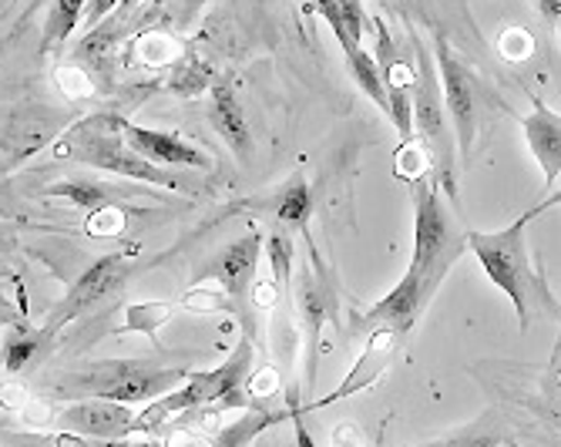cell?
<instances>
[{
  "mask_svg": "<svg viewBox=\"0 0 561 447\" xmlns=\"http://www.w3.org/2000/svg\"><path fill=\"white\" fill-rule=\"evenodd\" d=\"M266 263L273 270V283L293 296V239L283 229H273L266 239Z\"/></svg>",
  "mask_w": 561,
  "mask_h": 447,
  "instance_id": "24",
  "label": "cell"
},
{
  "mask_svg": "<svg viewBox=\"0 0 561 447\" xmlns=\"http://www.w3.org/2000/svg\"><path fill=\"white\" fill-rule=\"evenodd\" d=\"M169 447H213V437H198V434L185 431V434H175L169 440Z\"/></svg>",
  "mask_w": 561,
  "mask_h": 447,
  "instance_id": "36",
  "label": "cell"
},
{
  "mask_svg": "<svg viewBox=\"0 0 561 447\" xmlns=\"http://www.w3.org/2000/svg\"><path fill=\"white\" fill-rule=\"evenodd\" d=\"M188 380L182 367H159L145 360H98L78 370H65L50 383V397L58 401H84V397H101V401L118 404H151L159 397L172 393Z\"/></svg>",
  "mask_w": 561,
  "mask_h": 447,
  "instance_id": "2",
  "label": "cell"
},
{
  "mask_svg": "<svg viewBox=\"0 0 561 447\" xmlns=\"http://www.w3.org/2000/svg\"><path fill=\"white\" fill-rule=\"evenodd\" d=\"M141 4V0H122V8H118V14H125V18H131V11Z\"/></svg>",
  "mask_w": 561,
  "mask_h": 447,
  "instance_id": "40",
  "label": "cell"
},
{
  "mask_svg": "<svg viewBox=\"0 0 561 447\" xmlns=\"http://www.w3.org/2000/svg\"><path fill=\"white\" fill-rule=\"evenodd\" d=\"M182 58V47L169 34H145L135 44V61L145 68H172Z\"/></svg>",
  "mask_w": 561,
  "mask_h": 447,
  "instance_id": "25",
  "label": "cell"
},
{
  "mask_svg": "<svg viewBox=\"0 0 561 447\" xmlns=\"http://www.w3.org/2000/svg\"><path fill=\"white\" fill-rule=\"evenodd\" d=\"M50 330H14L4 336V370L8 374H18L24 370L41 351H44V343H47Z\"/></svg>",
  "mask_w": 561,
  "mask_h": 447,
  "instance_id": "21",
  "label": "cell"
},
{
  "mask_svg": "<svg viewBox=\"0 0 561 447\" xmlns=\"http://www.w3.org/2000/svg\"><path fill=\"white\" fill-rule=\"evenodd\" d=\"M497 51H501V58L522 65V61H528L535 55V37L525 27H507L497 37Z\"/></svg>",
  "mask_w": 561,
  "mask_h": 447,
  "instance_id": "30",
  "label": "cell"
},
{
  "mask_svg": "<svg viewBox=\"0 0 561 447\" xmlns=\"http://www.w3.org/2000/svg\"><path fill=\"white\" fill-rule=\"evenodd\" d=\"M131 260H135V253L131 256L128 253H112L105 260H98L94 266H88V273L68 289V296L61 300V307L55 313V323H50V326H65V323L98 310L101 303H108L112 296L128 283Z\"/></svg>",
  "mask_w": 561,
  "mask_h": 447,
  "instance_id": "9",
  "label": "cell"
},
{
  "mask_svg": "<svg viewBox=\"0 0 561 447\" xmlns=\"http://www.w3.org/2000/svg\"><path fill=\"white\" fill-rule=\"evenodd\" d=\"M202 8H206V0H182V21L188 24Z\"/></svg>",
  "mask_w": 561,
  "mask_h": 447,
  "instance_id": "39",
  "label": "cell"
},
{
  "mask_svg": "<svg viewBox=\"0 0 561 447\" xmlns=\"http://www.w3.org/2000/svg\"><path fill=\"white\" fill-rule=\"evenodd\" d=\"M47 195L65 198V203L81 206V209H91V213L112 203V198H108V188L101 185V182H91V179H65V182H58V185H47Z\"/></svg>",
  "mask_w": 561,
  "mask_h": 447,
  "instance_id": "23",
  "label": "cell"
},
{
  "mask_svg": "<svg viewBox=\"0 0 561 447\" xmlns=\"http://www.w3.org/2000/svg\"><path fill=\"white\" fill-rule=\"evenodd\" d=\"M330 447H367V444H364L360 434H356L353 424H336L333 434H330Z\"/></svg>",
  "mask_w": 561,
  "mask_h": 447,
  "instance_id": "35",
  "label": "cell"
},
{
  "mask_svg": "<svg viewBox=\"0 0 561 447\" xmlns=\"http://www.w3.org/2000/svg\"><path fill=\"white\" fill-rule=\"evenodd\" d=\"M122 135L125 141L135 148L138 156H145L148 162H156L162 169H198V172H213L216 169V159L202 152L198 145L172 135V131H159V128H141V125H131L122 118Z\"/></svg>",
  "mask_w": 561,
  "mask_h": 447,
  "instance_id": "12",
  "label": "cell"
},
{
  "mask_svg": "<svg viewBox=\"0 0 561 447\" xmlns=\"http://www.w3.org/2000/svg\"><path fill=\"white\" fill-rule=\"evenodd\" d=\"M125 14H112L108 21H101L94 31H88L78 41V51L75 61L84 65L98 84H112L115 74V58H118V47H122V31H125Z\"/></svg>",
  "mask_w": 561,
  "mask_h": 447,
  "instance_id": "17",
  "label": "cell"
},
{
  "mask_svg": "<svg viewBox=\"0 0 561 447\" xmlns=\"http://www.w3.org/2000/svg\"><path fill=\"white\" fill-rule=\"evenodd\" d=\"M558 34H561V27H558Z\"/></svg>",
  "mask_w": 561,
  "mask_h": 447,
  "instance_id": "42",
  "label": "cell"
},
{
  "mask_svg": "<svg viewBox=\"0 0 561 447\" xmlns=\"http://www.w3.org/2000/svg\"><path fill=\"white\" fill-rule=\"evenodd\" d=\"M525 138L535 162L545 172V188L551 192L561 179V112L548 108L545 102H535L525 118Z\"/></svg>",
  "mask_w": 561,
  "mask_h": 447,
  "instance_id": "15",
  "label": "cell"
},
{
  "mask_svg": "<svg viewBox=\"0 0 561 447\" xmlns=\"http://www.w3.org/2000/svg\"><path fill=\"white\" fill-rule=\"evenodd\" d=\"M55 447H169V440H162L159 434L151 437H118V440H101V437H81V434H68L58 431L55 434Z\"/></svg>",
  "mask_w": 561,
  "mask_h": 447,
  "instance_id": "28",
  "label": "cell"
},
{
  "mask_svg": "<svg viewBox=\"0 0 561 447\" xmlns=\"http://www.w3.org/2000/svg\"><path fill=\"white\" fill-rule=\"evenodd\" d=\"M340 21L346 27V37L364 44V27H367V14L360 0H340Z\"/></svg>",
  "mask_w": 561,
  "mask_h": 447,
  "instance_id": "31",
  "label": "cell"
},
{
  "mask_svg": "<svg viewBox=\"0 0 561 447\" xmlns=\"http://www.w3.org/2000/svg\"><path fill=\"white\" fill-rule=\"evenodd\" d=\"M468 253V232L461 236L454 229L444 198L440 182L434 175L414 182V256L411 273H417L434 296L447 270Z\"/></svg>",
  "mask_w": 561,
  "mask_h": 447,
  "instance_id": "4",
  "label": "cell"
},
{
  "mask_svg": "<svg viewBox=\"0 0 561 447\" xmlns=\"http://www.w3.org/2000/svg\"><path fill=\"white\" fill-rule=\"evenodd\" d=\"M118 8H122V0H88V14H84V34L88 31H94L101 21H108L112 14H118Z\"/></svg>",
  "mask_w": 561,
  "mask_h": 447,
  "instance_id": "33",
  "label": "cell"
},
{
  "mask_svg": "<svg viewBox=\"0 0 561 447\" xmlns=\"http://www.w3.org/2000/svg\"><path fill=\"white\" fill-rule=\"evenodd\" d=\"M55 81H58V88H61L68 98H75V102H84V98H91V94L98 91L94 74H91L84 65H78V61L58 65V68H55Z\"/></svg>",
  "mask_w": 561,
  "mask_h": 447,
  "instance_id": "26",
  "label": "cell"
},
{
  "mask_svg": "<svg viewBox=\"0 0 561 447\" xmlns=\"http://www.w3.org/2000/svg\"><path fill=\"white\" fill-rule=\"evenodd\" d=\"M434 61L440 74V91H444V105L457 135V148H461V159L471 156L474 135L481 125V102H478V81L465 68V61L450 51V44L437 34L434 37Z\"/></svg>",
  "mask_w": 561,
  "mask_h": 447,
  "instance_id": "7",
  "label": "cell"
},
{
  "mask_svg": "<svg viewBox=\"0 0 561 447\" xmlns=\"http://www.w3.org/2000/svg\"><path fill=\"white\" fill-rule=\"evenodd\" d=\"M397 343H400V333H393V330H377V333H370V336H367V346H364V354H360V360H356V367L343 377V383H340L330 397H323V401L310 404L306 411H317V408L336 404V401H343V397H353V393H360L364 387H370V383L387 370V364H390V357H393V351H397Z\"/></svg>",
  "mask_w": 561,
  "mask_h": 447,
  "instance_id": "14",
  "label": "cell"
},
{
  "mask_svg": "<svg viewBox=\"0 0 561 447\" xmlns=\"http://www.w3.org/2000/svg\"><path fill=\"white\" fill-rule=\"evenodd\" d=\"M58 159H75L81 165H91L98 172H112L122 179H135L145 185H162V188H188L185 179L175 172L148 162L138 156L135 148L122 135V118L118 115H91L88 122L75 125L65 141L55 145Z\"/></svg>",
  "mask_w": 561,
  "mask_h": 447,
  "instance_id": "3",
  "label": "cell"
},
{
  "mask_svg": "<svg viewBox=\"0 0 561 447\" xmlns=\"http://www.w3.org/2000/svg\"><path fill=\"white\" fill-rule=\"evenodd\" d=\"M296 300H299V317H302V326H306V343H310V351H306V354H310V360H306V380L313 383L320 336H323V326L330 323V317L336 310V300H333L327 279H317V273L310 266H302V273H299Z\"/></svg>",
  "mask_w": 561,
  "mask_h": 447,
  "instance_id": "13",
  "label": "cell"
},
{
  "mask_svg": "<svg viewBox=\"0 0 561 447\" xmlns=\"http://www.w3.org/2000/svg\"><path fill=\"white\" fill-rule=\"evenodd\" d=\"M279 390V370L276 367H263L256 377L245 380V393L249 401H266V397H273Z\"/></svg>",
  "mask_w": 561,
  "mask_h": 447,
  "instance_id": "32",
  "label": "cell"
},
{
  "mask_svg": "<svg viewBox=\"0 0 561 447\" xmlns=\"http://www.w3.org/2000/svg\"><path fill=\"white\" fill-rule=\"evenodd\" d=\"M260 256H263V236L249 232V236L222 245V250L195 273V286L216 289L219 303H226V310H232L245 320V333H252L245 310L252 307V286H256Z\"/></svg>",
  "mask_w": 561,
  "mask_h": 447,
  "instance_id": "6",
  "label": "cell"
},
{
  "mask_svg": "<svg viewBox=\"0 0 561 447\" xmlns=\"http://www.w3.org/2000/svg\"><path fill=\"white\" fill-rule=\"evenodd\" d=\"M528 216L515 219L507 229H494V232H468V253H474V260L481 263L484 276L512 300L515 313H518V326L522 333L531 326V320L538 313L545 317H561L554 296L545 283V276L531 266V253H528Z\"/></svg>",
  "mask_w": 561,
  "mask_h": 447,
  "instance_id": "1",
  "label": "cell"
},
{
  "mask_svg": "<svg viewBox=\"0 0 561 447\" xmlns=\"http://www.w3.org/2000/svg\"><path fill=\"white\" fill-rule=\"evenodd\" d=\"M55 427L68 431V434H81V437L118 440V437H131L135 434L138 414L128 404H118V401L84 397V401H68V408H61Z\"/></svg>",
  "mask_w": 561,
  "mask_h": 447,
  "instance_id": "11",
  "label": "cell"
},
{
  "mask_svg": "<svg viewBox=\"0 0 561 447\" xmlns=\"http://www.w3.org/2000/svg\"><path fill=\"white\" fill-rule=\"evenodd\" d=\"M84 14H88V0H55L47 11V21H44L41 51L44 55L58 51V47L84 24Z\"/></svg>",
  "mask_w": 561,
  "mask_h": 447,
  "instance_id": "20",
  "label": "cell"
},
{
  "mask_svg": "<svg viewBox=\"0 0 561 447\" xmlns=\"http://www.w3.org/2000/svg\"><path fill=\"white\" fill-rule=\"evenodd\" d=\"M551 206H561V185H558V188H554V192H551V195L545 198V203H538V206H535V209L528 213V219L541 216V213H545V209H551Z\"/></svg>",
  "mask_w": 561,
  "mask_h": 447,
  "instance_id": "38",
  "label": "cell"
},
{
  "mask_svg": "<svg viewBox=\"0 0 561 447\" xmlns=\"http://www.w3.org/2000/svg\"><path fill=\"white\" fill-rule=\"evenodd\" d=\"M14 4H21V0H14Z\"/></svg>",
  "mask_w": 561,
  "mask_h": 447,
  "instance_id": "41",
  "label": "cell"
},
{
  "mask_svg": "<svg viewBox=\"0 0 561 447\" xmlns=\"http://www.w3.org/2000/svg\"><path fill=\"white\" fill-rule=\"evenodd\" d=\"M414 447H497V440L488 434H457V437H440V440H427Z\"/></svg>",
  "mask_w": 561,
  "mask_h": 447,
  "instance_id": "34",
  "label": "cell"
},
{
  "mask_svg": "<svg viewBox=\"0 0 561 447\" xmlns=\"http://www.w3.org/2000/svg\"><path fill=\"white\" fill-rule=\"evenodd\" d=\"M417 51V78L411 88L414 98V131L421 135V145L431 152V159L437 162V175L444 179V188L450 195H457V182L450 179V162H454V145L447 135L450 115L444 105V91H440V74H437V61L431 58V51L424 47V41H414Z\"/></svg>",
  "mask_w": 561,
  "mask_h": 447,
  "instance_id": "5",
  "label": "cell"
},
{
  "mask_svg": "<svg viewBox=\"0 0 561 447\" xmlns=\"http://www.w3.org/2000/svg\"><path fill=\"white\" fill-rule=\"evenodd\" d=\"M310 213H313L310 185H306L302 175H293L273 198V219L279 222V229H306Z\"/></svg>",
  "mask_w": 561,
  "mask_h": 447,
  "instance_id": "19",
  "label": "cell"
},
{
  "mask_svg": "<svg viewBox=\"0 0 561 447\" xmlns=\"http://www.w3.org/2000/svg\"><path fill=\"white\" fill-rule=\"evenodd\" d=\"M397 175L407 182H421L431 175V152L421 141H403L400 152H397Z\"/></svg>",
  "mask_w": 561,
  "mask_h": 447,
  "instance_id": "27",
  "label": "cell"
},
{
  "mask_svg": "<svg viewBox=\"0 0 561 447\" xmlns=\"http://www.w3.org/2000/svg\"><path fill=\"white\" fill-rule=\"evenodd\" d=\"M125 226H128V213H125L122 206L108 203V206H101V209H94V213L88 216L84 232L94 236V239H101V236H122Z\"/></svg>",
  "mask_w": 561,
  "mask_h": 447,
  "instance_id": "29",
  "label": "cell"
},
{
  "mask_svg": "<svg viewBox=\"0 0 561 447\" xmlns=\"http://www.w3.org/2000/svg\"><path fill=\"white\" fill-rule=\"evenodd\" d=\"M169 88L175 91V94H182V98H195V94H202V91H213L216 88V74H213V68L209 65H202L198 58H179L175 65H172V78H169Z\"/></svg>",
  "mask_w": 561,
  "mask_h": 447,
  "instance_id": "22",
  "label": "cell"
},
{
  "mask_svg": "<svg viewBox=\"0 0 561 447\" xmlns=\"http://www.w3.org/2000/svg\"><path fill=\"white\" fill-rule=\"evenodd\" d=\"M68 118L58 108L47 105H24L21 112H11L4 128V172L11 175L21 162H27L34 152L47 145H58V135L65 131Z\"/></svg>",
  "mask_w": 561,
  "mask_h": 447,
  "instance_id": "10",
  "label": "cell"
},
{
  "mask_svg": "<svg viewBox=\"0 0 561 447\" xmlns=\"http://www.w3.org/2000/svg\"><path fill=\"white\" fill-rule=\"evenodd\" d=\"M427 303H431V293H427L424 279L407 270L403 279L383 296V300H377L364 313H350V333L370 336L377 330H393L403 336V333H411V326L417 323V317L424 313Z\"/></svg>",
  "mask_w": 561,
  "mask_h": 447,
  "instance_id": "8",
  "label": "cell"
},
{
  "mask_svg": "<svg viewBox=\"0 0 561 447\" xmlns=\"http://www.w3.org/2000/svg\"><path fill=\"white\" fill-rule=\"evenodd\" d=\"M286 417H299V408L293 411V414H286V411H260V408H252V411H245L236 424H226V427H219L216 431V437H213V447H249L256 437H263L266 431H273L276 424H283Z\"/></svg>",
  "mask_w": 561,
  "mask_h": 447,
  "instance_id": "18",
  "label": "cell"
},
{
  "mask_svg": "<svg viewBox=\"0 0 561 447\" xmlns=\"http://www.w3.org/2000/svg\"><path fill=\"white\" fill-rule=\"evenodd\" d=\"M538 11L548 24L561 21V0H538Z\"/></svg>",
  "mask_w": 561,
  "mask_h": 447,
  "instance_id": "37",
  "label": "cell"
},
{
  "mask_svg": "<svg viewBox=\"0 0 561 447\" xmlns=\"http://www.w3.org/2000/svg\"><path fill=\"white\" fill-rule=\"evenodd\" d=\"M209 122L236 159H242V162L252 159V131H249V122H245V112L239 105V94H236L232 81H216L213 102H209Z\"/></svg>",
  "mask_w": 561,
  "mask_h": 447,
  "instance_id": "16",
  "label": "cell"
}]
</instances>
